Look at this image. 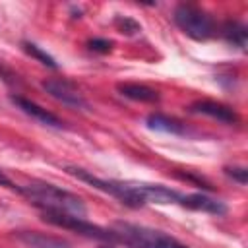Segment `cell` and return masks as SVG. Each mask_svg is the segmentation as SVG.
Listing matches in <instances>:
<instances>
[{"label":"cell","instance_id":"1","mask_svg":"<svg viewBox=\"0 0 248 248\" xmlns=\"http://www.w3.org/2000/svg\"><path fill=\"white\" fill-rule=\"evenodd\" d=\"M23 196H27L37 207L43 211H54V213H66V215H76L83 217L85 215V203L79 196L62 190L54 184L46 182H33L27 186H16Z\"/></svg>","mask_w":248,"mask_h":248},{"label":"cell","instance_id":"2","mask_svg":"<svg viewBox=\"0 0 248 248\" xmlns=\"http://www.w3.org/2000/svg\"><path fill=\"white\" fill-rule=\"evenodd\" d=\"M118 236V242L130 244L134 248H188L176 238L165 234L163 231L149 229L134 223H116L112 229Z\"/></svg>","mask_w":248,"mask_h":248},{"label":"cell","instance_id":"3","mask_svg":"<svg viewBox=\"0 0 248 248\" xmlns=\"http://www.w3.org/2000/svg\"><path fill=\"white\" fill-rule=\"evenodd\" d=\"M68 172L74 174L78 180L81 182H87L91 184L93 188L101 190V192H107L108 196L120 200L122 203L130 205V207H140L143 205V198L140 194V188H138V182H122V180H107V178H99L83 169H78V167H68Z\"/></svg>","mask_w":248,"mask_h":248},{"label":"cell","instance_id":"4","mask_svg":"<svg viewBox=\"0 0 248 248\" xmlns=\"http://www.w3.org/2000/svg\"><path fill=\"white\" fill-rule=\"evenodd\" d=\"M172 17H174V23L182 29V33H186L188 37H192L196 41H205V39L213 37V33H215V23H213L211 16L194 4L176 6Z\"/></svg>","mask_w":248,"mask_h":248},{"label":"cell","instance_id":"5","mask_svg":"<svg viewBox=\"0 0 248 248\" xmlns=\"http://www.w3.org/2000/svg\"><path fill=\"white\" fill-rule=\"evenodd\" d=\"M43 219L62 227V229H70L76 231L83 236L89 238H97V240H108V242H118V236L112 229H105L99 225H93L89 221H85V217H76V215H66V213H54V211H43Z\"/></svg>","mask_w":248,"mask_h":248},{"label":"cell","instance_id":"6","mask_svg":"<svg viewBox=\"0 0 248 248\" xmlns=\"http://www.w3.org/2000/svg\"><path fill=\"white\" fill-rule=\"evenodd\" d=\"M43 89L56 101H60L62 105L66 107H72V108H87V101L85 97L79 93V89L66 81V79H60V78H50V79H45L43 81Z\"/></svg>","mask_w":248,"mask_h":248},{"label":"cell","instance_id":"7","mask_svg":"<svg viewBox=\"0 0 248 248\" xmlns=\"http://www.w3.org/2000/svg\"><path fill=\"white\" fill-rule=\"evenodd\" d=\"M190 110L196 114H205V116L217 118L219 122H225V124H236L238 122V114L231 107L217 103V101H207V99L196 101V103H192Z\"/></svg>","mask_w":248,"mask_h":248},{"label":"cell","instance_id":"8","mask_svg":"<svg viewBox=\"0 0 248 248\" xmlns=\"http://www.w3.org/2000/svg\"><path fill=\"white\" fill-rule=\"evenodd\" d=\"M10 101H12L19 110H23L25 114H29V116H33L35 120H39L41 124H46V126H52V128H64V122H62L56 114L48 112L46 108L39 107L37 103L29 101V99H25V97H19V95H12Z\"/></svg>","mask_w":248,"mask_h":248},{"label":"cell","instance_id":"9","mask_svg":"<svg viewBox=\"0 0 248 248\" xmlns=\"http://www.w3.org/2000/svg\"><path fill=\"white\" fill-rule=\"evenodd\" d=\"M140 194L143 202H153V203H180L182 194H178L172 188H167L163 184H147V182H138Z\"/></svg>","mask_w":248,"mask_h":248},{"label":"cell","instance_id":"10","mask_svg":"<svg viewBox=\"0 0 248 248\" xmlns=\"http://www.w3.org/2000/svg\"><path fill=\"white\" fill-rule=\"evenodd\" d=\"M180 203L184 207L196 209V211H205L211 215H225L227 213V205L215 198H209L205 194H188L180 198Z\"/></svg>","mask_w":248,"mask_h":248},{"label":"cell","instance_id":"11","mask_svg":"<svg viewBox=\"0 0 248 248\" xmlns=\"http://www.w3.org/2000/svg\"><path fill=\"white\" fill-rule=\"evenodd\" d=\"M16 236L27 248H70V244L66 240L39 232V231H19V232H16Z\"/></svg>","mask_w":248,"mask_h":248},{"label":"cell","instance_id":"12","mask_svg":"<svg viewBox=\"0 0 248 248\" xmlns=\"http://www.w3.org/2000/svg\"><path fill=\"white\" fill-rule=\"evenodd\" d=\"M116 89L122 97L132 99V101H140V103H157L159 101V93L143 83H118Z\"/></svg>","mask_w":248,"mask_h":248},{"label":"cell","instance_id":"13","mask_svg":"<svg viewBox=\"0 0 248 248\" xmlns=\"http://www.w3.org/2000/svg\"><path fill=\"white\" fill-rule=\"evenodd\" d=\"M145 122H147V128L157 130V132H165V134H184V126H182L178 120H174V118H170V116H167V114H159V112L149 114Z\"/></svg>","mask_w":248,"mask_h":248},{"label":"cell","instance_id":"14","mask_svg":"<svg viewBox=\"0 0 248 248\" xmlns=\"http://www.w3.org/2000/svg\"><path fill=\"white\" fill-rule=\"evenodd\" d=\"M223 37L229 43L244 48L246 46V39H248V29L242 23H238V21H227L223 25Z\"/></svg>","mask_w":248,"mask_h":248},{"label":"cell","instance_id":"15","mask_svg":"<svg viewBox=\"0 0 248 248\" xmlns=\"http://www.w3.org/2000/svg\"><path fill=\"white\" fill-rule=\"evenodd\" d=\"M23 50L29 54V56H33V58H37L41 64H45V66H50V68H56V62H54V58L50 56V54H46L41 46H37L35 43H23Z\"/></svg>","mask_w":248,"mask_h":248},{"label":"cell","instance_id":"16","mask_svg":"<svg viewBox=\"0 0 248 248\" xmlns=\"http://www.w3.org/2000/svg\"><path fill=\"white\" fill-rule=\"evenodd\" d=\"M116 27L120 29V33H126V35H134V33L141 31L140 23H136V21L130 19V17H118V19H116Z\"/></svg>","mask_w":248,"mask_h":248},{"label":"cell","instance_id":"17","mask_svg":"<svg viewBox=\"0 0 248 248\" xmlns=\"http://www.w3.org/2000/svg\"><path fill=\"white\" fill-rule=\"evenodd\" d=\"M225 172L232 180H236L238 184H246L248 182V170L244 167H225Z\"/></svg>","mask_w":248,"mask_h":248},{"label":"cell","instance_id":"18","mask_svg":"<svg viewBox=\"0 0 248 248\" xmlns=\"http://www.w3.org/2000/svg\"><path fill=\"white\" fill-rule=\"evenodd\" d=\"M89 48L97 50V52H108L112 48V41H108V39H91Z\"/></svg>","mask_w":248,"mask_h":248},{"label":"cell","instance_id":"19","mask_svg":"<svg viewBox=\"0 0 248 248\" xmlns=\"http://www.w3.org/2000/svg\"><path fill=\"white\" fill-rule=\"evenodd\" d=\"M103 248H107V246H103Z\"/></svg>","mask_w":248,"mask_h":248}]
</instances>
